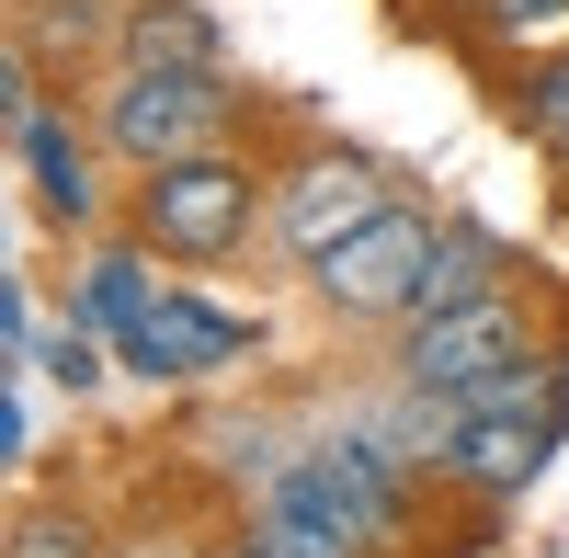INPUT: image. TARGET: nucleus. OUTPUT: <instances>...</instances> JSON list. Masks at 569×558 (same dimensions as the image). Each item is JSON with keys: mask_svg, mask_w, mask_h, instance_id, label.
Instances as JSON below:
<instances>
[{"mask_svg": "<svg viewBox=\"0 0 569 558\" xmlns=\"http://www.w3.org/2000/svg\"><path fill=\"white\" fill-rule=\"evenodd\" d=\"M399 388L421 410H501V399H547L558 388V353L536 331L525 286H490V297H467V308L399 331Z\"/></svg>", "mask_w": 569, "mask_h": 558, "instance_id": "nucleus-1", "label": "nucleus"}, {"mask_svg": "<svg viewBox=\"0 0 569 558\" xmlns=\"http://www.w3.org/2000/svg\"><path fill=\"white\" fill-rule=\"evenodd\" d=\"M251 217H262V160H240V149L160 160V171H137V195H126V228L160 262H228L251 240Z\"/></svg>", "mask_w": 569, "mask_h": 558, "instance_id": "nucleus-2", "label": "nucleus"}, {"mask_svg": "<svg viewBox=\"0 0 569 558\" xmlns=\"http://www.w3.org/2000/svg\"><path fill=\"white\" fill-rule=\"evenodd\" d=\"M91 137H103L114 160H137V171L228 149V80L217 69H114L103 103H91Z\"/></svg>", "mask_w": 569, "mask_h": 558, "instance_id": "nucleus-3", "label": "nucleus"}, {"mask_svg": "<svg viewBox=\"0 0 569 558\" xmlns=\"http://www.w3.org/2000/svg\"><path fill=\"white\" fill-rule=\"evenodd\" d=\"M388 206H399V171L376 160V149H297V160L273 171V240L297 251L308 273L342 251L353 228H376Z\"/></svg>", "mask_w": 569, "mask_h": 558, "instance_id": "nucleus-4", "label": "nucleus"}, {"mask_svg": "<svg viewBox=\"0 0 569 558\" xmlns=\"http://www.w3.org/2000/svg\"><path fill=\"white\" fill-rule=\"evenodd\" d=\"M558 434H569V388L501 399V410H445V456H433V468H445L467 501H525V490L547 479Z\"/></svg>", "mask_w": 569, "mask_h": 558, "instance_id": "nucleus-5", "label": "nucleus"}, {"mask_svg": "<svg viewBox=\"0 0 569 558\" xmlns=\"http://www.w3.org/2000/svg\"><path fill=\"white\" fill-rule=\"evenodd\" d=\"M433 251H445V228L421 217V206H388L376 228H353V240L330 251L308 286H319V308H342V319H410V297H421V273H433Z\"/></svg>", "mask_w": 569, "mask_h": 558, "instance_id": "nucleus-6", "label": "nucleus"}, {"mask_svg": "<svg viewBox=\"0 0 569 558\" xmlns=\"http://www.w3.org/2000/svg\"><path fill=\"white\" fill-rule=\"evenodd\" d=\"M240 353H251V319H228V308L182 297V286L126 331V365H149V377H217V365H240Z\"/></svg>", "mask_w": 569, "mask_h": 558, "instance_id": "nucleus-7", "label": "nucleus"}, {"mask_svg": "<svg viewBox=\"0 0 569 558\" xmlns=\"http://www.w3.org/2000/svg\"><path fill=\"white\" fill-rule=\"evenodd\" d=\"M251 547H273V558H376L365 536H353V514L330 501L308 468H284V479H262V514H251Z\"/></svg>", "mask_w": 569, "mask_h": 558, "instance_id": "nucleus-8", "label": "nucleus"}, {"mask_svg": "<svg viewBox=\"0 0 569 558\" xmlns=\"http://www.w3.org/2000/svg\"><path fill=\"white\" fill-rule=\"evenodd\" d=\"M297 468L330 490V501H342V514H353V536L365 547H399L410 536V490H399V468H388V445H319V456H297Z\"/></svg>", "mask_w": 569, "mask_h": 558, "instance_id": "nucleus-9", "label": "nucleus"}, {"mask_svg": "<svg viewBox=\"0 0 569 558\" xmlns=\"http://www.w3.org/2000/svg\"><path fill=\"white\" fill-rule=\"evenodd\" d=\"M12 149L34 160V206H46V228H103V182H91V137L69 126V114H34V126H12Z\"/></svg>", "mask_w": 569, "mask_h": 558, "instance_id": "nucleus-10", "label": "nucleus"}, {"mask_svg": "<svg viewBox=\"0 0 569 558\" xmlns=\"http://www.w3.org/2000/svg\"><path fill=\"white\" fill-rule=\"evenodd\" d=\"M114 69H217V12L206 0H126Z\"/></svg>", "mask_w": 569, "mask_h": 558, "instance_id": "nucleus-11", "label": "nucleus"}, {"mask_svg": "<svg viewBox=\"0 0 569 558\" xmlns=\"http://www.w3.org/2000/svg\"><path fill=\"white\" fill-rule=\"evenodd\" d=\"M456 23L501 46V58H558L569 46V0H456Z\"/></svg>", "mask_w": 569, "mask_h": 558, "instance_id": "nucleus-12", "label": "nucleus"}, {"mask_svg": "<svg viewBox=\"0 0 569 558\" xmlns=\"http://www.w3.org/2000/svg\"><path fill=\"white\" fill-rule=\"evenodd\" d=\"M490 286H512L501 273V251L479 240V228H445V251H433V273H421V297H410V319H445V308H467V297H490ZM399 319V331H410Z\"/></svg>", "mask_w": 569, "mask_h": 558, "instance_id": "nucleus-13", "label": "nucleus"}, {"mask_svg": "<svg viewBox=\"0 0 569 558\" xmlns=\"http://www.w3.org/2000/svg\"><path fill=\"white\" fill-rule=\"evenodd\" d=\"M149 262H160L149 240H126V251H103V262H91V331H114V342H126L137 319L160 308V297H149Z\"/></svg>", "mask_w": 569, "mask_h": 558, "instance_id": "nucleus-14", "label": "nucleus"}, {"mask_svg": "<svg viewBox=\"0 0 569 558\" xmlns=\"http://www.w3.org/2000/svg\"><path fill=\"white\" fill-rule=\"evenodd\" d=\"M525 137H536V149H547L558 171H569V46L525 69Z\"/></svg>", "mask_w": 569, "mask_h": 558, "instance_id": "nucleus-15", "label": "nucleus"}, {"mask_svg": "<svg viewBox=\"0 0 569 558\" xmlns=\"http://www.w3.org/2000/svg\"><path fill=\"white\" fill-rule=\"evenodd\" d=\"M46 377H58V388H103V331H91V319H69V331L46 342Z\"/></svg>", "mask_w": 569, "mask_h": 558, "instance_id": "nucleus-16", "label": "nucleus"}, {"mask_svg": "<svg viewBox=\"0 0 569 558\" xmlns=\"http://www.w3.org/2000/svg\"><path fill=\"white\" fill-rule=\"evenodd\" d=\"M91 547H103V536L69 525V514H23L12 525V558H91Z\"/></svg>", "mask_w": 569, "mask_h": 558, "instance_id": "nucleus-17", "label": "nucleus"}, {"mask_svg": "<svg viewBox=\"0 0 569 558\" xmlns=\"http://www.w3.org/2000/svg\"><path fill=\"white\" fill-rule=\"evenodd\" d=\"M217 558H273V547H251V536H240V547H217Z\"/></svg>", "mask_w": 569, "mask_h": 558, "instance_id": "nucleus-18", "label": "nucleus"}]
</instances>
